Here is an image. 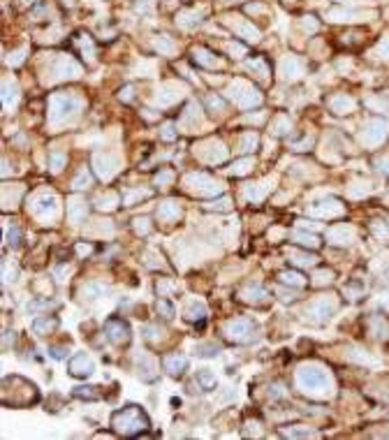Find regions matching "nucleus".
Listing matches in <instances>:
<instances>
[{"mask_svg":"<svg viewBox=\"0 0 389 440\" xmlns=\"http://www.w3.org/2000/svg\"><path fill=\"white\" fill-rule=\"evenodd\" d=\"M297 385L304 394L313 398H327L334 394V380L327 373V368H322L320 364H301L297 371Z\"/></svg>","mask_w":389,"mask_h":440,"instance_id":"f257e3e1","label":"nucleus"},{"mask_svg":"<svg viewBox=\"0 0 389 440\" xmlns=\"http://www.w3.org/2000/svg\"><path fill=\"white\" fill-rule=\"evenodd\" d=\"M40 401V389L35 382L21 375H7L3 380V403L12 408H28Z\"/></svg>","mask_w":389,"mask_h":440,"instance_id":"f03ea898","label":"nucleus"},{"mask_svg":"<svg viewBox=\"0 0 389 440\" xmlns=\"http://www.w3.org/2000/svg\"><path fill=\"white\" fill-rule=\"evenodd\" d=\"M111 426L120 435H139L151 426L149 415L139 405H125L123 410L111 415Z\"/></svg>","mask_w":389,"mask_h":440,"instance_id":"7ed1b4c3","label":"nucleus"},{"mask_svg":"<svg viewBox=\"0 0 389 440\" xmlns=\"http://www.w3.org/2000/svg\"><path fill=\"white\" fill-rule=\"evenodd\" d=\"M183 183H186V188L190 193L199 195V197H213V195L222 193V183L206 174H188Z\"/></svg>","mask_w":389,"mask_h":440,"instance_id":"20e7f679","label":"nucleus"},{"mask_svg":"<svg viewBox=\"0 0 389 440\" xmlns=\"http://www.w3.org/2000/svg\"><path fill=\"white\" fill-rule=\"evenodd\" d=\"M79 107H81V102H79L77 97L56 95L54 100H51V114H49V118H51V123H63V121H67V118H72L79 111Z\"/></svg>","mask_w":389,"mask_h":440,"instance_id":"39448f33","label":"nucleus"},{"mask_svg":"<svg viewBox=\"0 0 389 440\" xmlns=\"http://www.w3.org/2000/svg\"><path fill=\"white\" fill-rule=\"evenodd\" d=\"M30 211L35 213L37 218H42V220H49V218H56L58 213V197L51 193H40L33 197L30 202Z\"/></svg>","mask_w":389,"mask_h":440,"instance_id":"423d86ee","label":"nucleus"},{"mask_svg":"<svg viewBox=\"0 0 389 440\" xmlns=\"http://www.w3.org/2000/svg\"><path fill=\"white\" fill-rule=\"evenodd\" d=\"M225 336L229 338V341H234V343H248L252 338V334H255V325H252L250 320H232V322H227L225 325Z\"/></svg>","mask_w":389,"mask_h":440,"instance_id":"0eeeda50","label":"nucleus"},{"mask_svg":"<svg viewBox=\"0 0 389 440\" xmlns=\"http://www.w3.org/2000/svg\"><path fill=\"white\" fill-rule=\"evenodd\" d=\"M104 332H107V338L114 345H127L132 338L127 322H123L120 318H109L107 322H104Z\"/></svg>","mask_w":389,"mask_h":440,"instance_id":"6e6552de","label":"nucleus"},{"mask_svg":"<svg viewBox=\"0 0 389 440\" xmlns=\"http://www.w3.org/2000/svg\"><path fill=\"white\" fill-rule=\"evenodd\" d=\"M93 167L102 181H109L111 176L118 172V158L111 153H95L93 156Z\"/></svg>","mask_w":389,"mask_h":440,"instance_id":"1a4fd4ad","label":"nucleus"},{"mask_svg":"<svg viewBox=\"0 0 389 440\" xmlns=\"http://www.w3.org/2000/svg\"><path fill=\"white\" fill-rule=\"evenodd\" d=\"M389 134V125L384 121H371V123H366L364 130H361V141L368 146H377V144H382L384 139H387Z\"/></svg>","mask_w":389,"mask_h":440,"instance_id":"9d476101","label":"nucleus"},{"mask_svg":"<svg viewBox=\"0 0 389 440\" xmlns=\"http://www.w3.org/2000/svg\"><path fill=\"white\" fill-rule=\"evenodd\" d=\"M135 371L144 382H156L158 380V364L149 352H139L135 359Z\"/></svg>","mask_w":389,"mask_h":440,"instance_id":"9b49d317","label":"nucleus"},{"mask_svg":"<svg viewBox=\"0 0 389 440\" xmlns=\"http://www.w3.org/2000/svg\"><path fill=\"white\" fill-rule=\"evenodd\" d=\"M93 371H95V364H93V359L86 352L74 355L70 359V364H67V373L72 375V378H88Z\"/></svg>","mask_w":389,"mask_h":440,"instance_id":"f8f14e48","label":"nucleus"},{"mask_svg":"<svg viewBox=\"0 0 389 440\" xmlns=\"http://www.w3.org/2000/svg\"><path fill=\"white\" fill-rule=\"evenodd\" d=\"M197 153L202 160H206V163H222V160L227 158V149H225L222 141H218V139H209L206 144L199 146Z\"/></svg>","mask_w":389,"mask_h":440,"instance_id":"ddd939ff","label":"nucleus"},{"mask_svg":"<svg viewBox=\"0 0 389 440\" xmlns=\"http://www.w3.org/2000/svg\"><path fill=\"white\" fill-rule=\"evenodd\" d=\"M336 311V304L327 302V299H320V302H313L311 306L306 308V318L311 320V322H324V320H329L331 313Z\"/></svg>","mask_w":389,"mask_h":440,"instance_id":"4468645a","label":"nucleus"},{"mask_svg":"<svg viewBox=\"0 0 389 440\" xmlns=\"http://www.w3.org/2000/svg\"><path fill=\"white\" fill-rule=\"evenodd\" d=\"M86 213H88L86 199H81V197L67 199V220H70L72 225H81V223H84Z\"/></svg>","mask_w":389,"mask_h":440,"instance_id":"2eb2a0df","label":"nucleus"},{"mask_svg":"<svg viewBox=\"0 0 389 440\" xmlns=\"http://www.w3.org/2000/svg\"><path fill=\"white\" fill-rule=\"evenodd\" d=\"M311 213L313 216H320V218H336L343 213V204L338 199H327V202H317V204L311 206Z\"/></svg>","mask_w":389,"mask_h":440,"instance_id":"dca6fc26","label":"nucleus"},{"mask_svg":"<svg viewBox=\"0 0 389 440\" xmlns=\"http://www.w3.org/2000/svg\"><path fill=\"white\" fill-rule=\"evenodd\" d=\"M162 364H165V371H167L172 378H181L188 368V359L183 355H167L162 359Z\"/></svg>","mask_w":389,"mask_h":440,"instance_id":"f3484780","label":"nucleus"},{"mask_svg":"<svg viewBox=\"0 0 389 440\" xmlns=\"http://www.w3.org/2000/svg\"><path fill=\"white\" fill-rule=\"evenodd\" d=\"M327 239L336 246H347V243H352L354 239V229L352 227H345V225H338V227H331L327 232Z\"/></svg>","mask_w":389,"mask_h":440,"instance_id":"a211bd4d","label":"nucleus"},{"mask_svg":"<svg viewBox=\"0 0 389 440\" xmlns=\"http://www.w3.org/2000/svg\"><path fill=\"white\" fill-rule=\"evenodd\" d=\"M181 216V206L176 204V202H162L160 206H158V218H160L162 223H174V220H179Z\"/></svg>","mask_w":389,"mask_h":440,"instance_id":"6ab92c4d","label":"nucleus"},{"mask_svg":"<svg viewBox=\"0 0 389 440\" xmlns=\"http://www.w3.org/2000/svg\"><path fill=\"white\" fill-rule=\"evenodd\" d=\"M267 297H269V292L264 287H260V285H248V287L241 289V299L248 304H264Z\"/></svg>","mask_w":389,"mask_h":440,"instance_id":"aec40b11","label":"nucleus"},{"mask_svg":"<svg viewBox=\"0 0 389 440\" xmlns=\"http://www.w3.org/2000/svg\"><path fill=\"white\" fill-rule=\"evenodd\" d=\"M58 327V320L56 318H37V320H33V332L35 334H40V336H47V334H51Z\"/></svg>","mask_w":389,"mask_h":440,"instance_id":"412c9836","label":"nucleus"},{"mask_svg":"<svg viewBox=\"0 0 389 440\" xmlns=\"http://www.w3.org/2000/svg\"><path fill=\"white\" fill-rule=\"evenodd\" d=\"M274 186V181H262V183H252V186L245 188V197L252 199V202H260L264 195L269 193V188Z\"/></svg>","mask_w":389,"mask_h":440,"instance_id":"4be33fe9","label":"nucleus"},{"mask_svg":"<svg viewBox=\"0 0 389 440\" xmlns=\"http://www.w3.org/2000/svg\"><path fill=\"white\" fill-rule=\"evenodd\" d=\"M95 206L100 211H114L118 206V195L116 193H102L95 197Z\"/></svg>","mask_w":389,"mask_h":440,"instance_id":"5701e85b","label":"nucleus"},{"mask_svg":"<svg viewBox=\"0 0 389 440\" xmlns=\"http://www.w3.org/2000/svg\"><path fill=\"white\" fill-rule=\"evenodd\" d=\"M186 318L192 320V322H197V320L202 322V320L206 318V306H204L202 302H190L186 308Z\"/></svg>","mask_w":389,"mask_h":440,"instance_id":"b1692460","label":"nucleus"},{"mask_svg":"<svg viewBox=\"0 0 389 440\" xmlns=\"http://www.w3.org/2000/svg\"><path fill=\"white\" fill-rule=\"evenodd\" d=\"M197 385L202 387L204 392H211V389H216V375L211 373L209 368H202V371H197Z\"/></svg>","mask_w":389,"mask_h":440,"instance_id":"393cba45","label":"nucleus"},{"mask_svg":"<svg viewBox=\"0 0 389 440\" xmlns=\"http://www.w3.org/2000/svg\"><path fill=\"white\" fill-rule=\"evenodd\" d=\"M74 396L81 398V401H97L100 398V392H97V387L93 385H81V387H74Z\"/></svg>","mask_w":389,"mask_h":440,"instance_id":"a878e982","label":"nucleus"},{"mask_svg":"<svg viewBox=\"0 0 389 440\" xmlns=\"http://www.w3.org/2000/svg\"><path fill=\"white\" fill-rule=\"evenodd\" d=\"M290 262H294V264H299V266H313L317 264V257L315 255H308V253H297V250H290Z\"/></svg>","mask_w":389,"mask_h":440,"instance_id":"bb28decb","label":"nucleus"},{"mask_svg":"<svg viewBox=\"0 0 389 440\" xmlns=\"http://www.w3.org/2000/svg\"><path fill=\"white\" fill-rule=\"evenodd\" d=\"M292 241H297L299 246H304V248H317V246H320L317 236L315 234H306V232H294Z\"/></svg>","mask_w":389,"mask_h":440,"instance_id":"cd10ccee","label":"nucleus"},{"mask_svg":"<svg viewBox=\"0 0 389 440\" xmlns=\"http://www.w3.org/2000/svg\"><path fill=\"white\" fill-rule=\"evenodd\" d=\"M257 149V134L255 132H245L243 137L239 139V151L241 153H250Z\"/></svg>","mask_w":389,"mask_h":440,"instance_id":"c85d7f7f","label":"nucleus"},{"mask_svg":"<svg viewBox=\"0 0 389 440\" xmlns=\"http://www.w3.org/2000/svg\"><path fill=\"white\" fill-rule=\"evenodd\" d=\"M250 167H252V158H241V160H236V163L229 167V174L243 176V174H248V172H250Z\"/></svg>","mask_w":389,"mask_h":440,"instance_id":"c756f323","label":"nucleus"},{"mask_svg":"<svg viewBox=\"0 0 389 440\" xmlns=\"http://www.w3.org/2000/svg\"><path fill=\"white\" fill-rule=\"evenodd\" d=\"M278 278H281V283H288V285H294V287H301V285L306 283L304 276L297 271H281L278 273Z\"/></svg>","mask_w":389,"mask_h":440,"instance_id":"7c9ffc66","label":"nucleus"},{"mask_svg":"<svg viewBox=\"0 0 389 440\" xmlns=\"http://www.w3.org/2000/svg\"><path fill=\"white\" fill-rule=\"evenodd\" d=\"M81 295H88V299H97V297H104L107 295V287L100 283H88L84 289H81Z\"/></svg>","mask_w":389,"mask_h":440,"instance_id":"2f4dec72","label":"nucleus"},{"mask_svg":"<svg viewBox=\"0 0 389 440\" xmlns=\"http://www.w3.org/2000/svg\"><path fill=\"white\" fill-rule=\"evenodd\" d=\"M371 327H373V334L377 338H387L389 329H387V322L382 318H371Z\"/></svg>","mask_w":389,"mask_h":440,"instance_id":"473e14b6","label":"nucleus"},{"mask_svg":"<svg viewBox=\"0 0 389 440\" xmlns=\"http://www.w3.org/2000/svg\"><path fill=\"white\" fill-rule=\"evenodd\" d=\"M56 302L51 299H35V302L28 304V313H35V311H49V308H54Z\"/></svg>","mask_w":389,"mask_h":440,"instance_id":"72a5a7b5","label":"nucleus"},{"mask_svg":"<svg viewBox=\"0 0 389 440\" xmlns=\"http://www.w3.org/2000/svg\"><path fill=\"white\" fill-rule=\"evenodd\" d=\"M90 181H93V176H90L88 172H86V169H81V172H79V176L74 179L72 188H74V190H84V188H88V186H90Z\"/></svg>","mask_w":389,"mask_h":440,"instance_id":"f704fd0d","label":"nucleus"},{"mask_svg":"<svg viewBox=\"0 0 389 440\" xmlns=\"http://www.w3.org/2000/svg\"><path fill=\"white\" fill-rule=\"evenodd\" d=\"M206 209H211V211H229L232 209V202H229V197H220L218 202H206Z\"/></svg>","mask_w":389,"mask_h":440,"instance_id":"c9c22d12","label":"nucleus"},{"mask_svg":"<svg viewBox=\"0 0 389 440\" xmlns=\"http://www.w3.org/2000/svg\"><path fill=\"white\" fill-rule=\"evenodd\" d=\"M195 352H197L199 357H216L218 352H220V345H216V343L197 345V348H195Z\"/></svg>","mask_w":389,"mask_h":440,"instance_id":"e433bc0d","label":"nucleus"},{"mask_svg":"<svg viewBox=\"0 0 389 440\" xmlns=\"http://www.w3.org/2000/svg\"><path fill=\"white\" fill-rule=\"evenodd\" d=\"M158 313H162V318L165 320H172L174 315H176V311H174V306L167 302V299H158Z\"/></svg>","mask_w":389,"mask_h":440,"instance_id":"4c0bfd02","label":"nucleus"},{"mask_svg":"<svg viewBox=\"0 0 389 440\" xmlns=\"http://www.w3.org/2000/svg\"><path fill=\"white\" fill-rule=\"evenodd\" d=\"M331 280H334V273L331 271H315V276H313V285H317V287H322V285H329Z\"/></svg>","mask_w":389,"mask_h":440,"instance_id":"58836bf2","label":"nucleus"},{"mask_svg":"<svg viewBox=\"0 0 389 440\" xmlns=\"http://www.w3.org/2000/svg\"><path fill=\"white\" fill-rule=\"evenodd\" d=\"M283 435H290V438H308V435H317L313 428H285Z\"/></svg>","mask_w":389,"mask_h":440,"instance_id":"ea45409f","label":"nucleus"},{"mask_svg":"<svg viewBox=\"0 0 389 440\" xmlns=\"http://www.w3.org/2000/svg\"><path fill=\"white\" fill-rule=\"evenodd\" d=\"M67 163V158L63 156V153H51V158H49V165H51V172H60V169L65 167Z\"/></svg>","mask_w":389,"mask_h":440,"instance_id":"a19ab883","label":"nucleus"},{"mask_svg":"<svg viewBox=\"0 0 389 440\" xmlns=\"http://www.w3.org/2000/svg\"><path fill=\"white\" fill-rule=\"evenodd\" d=\"M7 243L12 248H17L19 243H21V229H19L17 225H14L12 229H7Z\"/></svg>","mask_w":389,"mask_h":440,"instance_id":"79ce46f5","label":"nucleus"},{"mask_svg":"<svg viewBox=\"0 0 389 440\" xmlns=\"http://www.w3.org/2000/svg\"><path fill=\"white\" fill-rule=\"evenodd\" d=\"M373 234L380 239L382 243H389V229L384 227V225H380V223H373Z\"/></svg>","mask_w":389,"mask_h":440,"instance_id":"37998d69","label":"nucleus"},{"mask_svg":"<svg viewBox=\"0 0 389 440\" xmlns=\"http://www.w3.org/2000/svg\"><path fill=\"white\" fill-rule=\"evenodd\" d=\"M149 190H135V193H125V197H123V202H125L127 206L135 204V199H142V197H149Z\"/></svg>","mask_w":389,"mask_h":440,"instance_id":"c03bdc74","label":"nucleus"},{"mask_svg":"<svg viewBox=\"0 0 389 440\" xmlns=\"http://www.w3.org/2000/svg\"><path fill=\"white\" fill-rule=\"evenodd\" d=\"M17 273H19V269L17 266H10V262H5L3 264V278H5V283H10V280H17Z\"/></svg>","mask_w":389,"mask_h":440,"instance_id":"a18cd8bd","label":"nucleus"},{"mask_svg":"<svg viewBox=\"0 0 389 440\" xmlns=\"http://www.w3.org/2000/svg\"><path fill=\"white\" fill-rule=\"evenodd\" d=\"M49 355L54 357V359H65V357L70 355V348H65V345H54V348H49Z\"/></svg>","mask_w":389,"mask_h":440,"instance_id":"49530a36","label":"nucleus"},{"mask_svg":"<svg viewBox=\"0 0 389 440\" xmlns=\"http://www.w3.org/2000/svg\"><path fill=\"white\" fill-rule=\"evenodd\" d=\"M135 229H137V234H149V229H151L149 218H137L135 220Z\"/></svg>","mask_w":389,"mask_h":440,"instance_id":"de8ad7c7","label":"nucleus"},{"mask_svg":"<svg viewBox=\"0 0 389 440\" xmlns=\"http://www.w3.org/2000/svg\"><path fill=\"white\" fill-rule=\"evenodd\" d=\"M174 174L172 172H160V174L156 176V183H160V186H165V183H172Z\"/></svg>","mask_w":389,"mask_h":440,"instance_id":"09e8293b","label":"nucleus"},{"mask_svg":"<svg viewBox=\"0 0 389 440\" xmlns=\"http://www.w3.org/2000/svg\"><path fill=\"white\" fill-rule=\"evenodd\" d=\"M176 137V130H174V125L169 123V125L162 127V139H167V141H172V139Z\"/></svg>","mask_w":389,"mask_h":440,"instance_id":"8fccbe9b","label":"nucleus"},{"mask_svg":"<svg viewBox=\"0 0 389 440\" xmlns=\"http://www.w3.org/2000/svg\"><path fill=\"white\" fill-rule=\"evenodd\" d=\"M144 334H146V338H151V341H156V338H160V336H162V332L158 329V327H146Z\"/></svg>","mask_w":389,"mask_h":440,"instance_id":"3c124183","label":"nucleus"},{"mask_svg":"<svg viewBox=\"0 0 389 440\" xmlns=\"http://www.w3.org/2000/svg\"><path fill=\"white\" fill-rule=\"evenodd\" d=\"M269 396H274V398H283V396H285V389H283V385L269 387Z\"/></svg>","mask_w":389,"mask_h":440,"instance_id":"603ef678","label":"nucleus"},{"mask_svg":"<svg viewBox=\"0 0 389 440\" xmlns=\"http://www.w3.org/2000/svg\"><path fill=\"white\" fill-rule=\"evenodd\" d=\"M375 165H377V169H380V172L389 174V160H387V158H382V160H375Z\"/></svg>","mask_w":389,"mask_h":440,"instance_id":"864d4df0","label":"nucleus"},{"mask_svg":"<svg viewBox=\"0 0 389 440\" xmlns=\"http://www.w3.org/2000/svg\"><path fill=\"white\" fill-rule=\"evenodd\" d=\"M281 299L283 302H294L297 295H294V292H288V289H281Z\"/></svg>","mask_w":389,"mask_h":440,"instance_id":"5fc2aeb1","label":"nucleus"},{"mask_svg":"<svg viewBox=\"0 0 389 440\" xmlns=\"http://www.w3.org/2000/svg\"><path fill=\"white\" fill-rule=\"evenodd\" d=\"M67 271H70V269H67V266H58V269H56V276L60 278V276H65ZM60 280H63V278H60Z\"/></svg>","mask_w":389,"mask_h":440,"instance_id":"6e6d98bb","label":"nucleus"},{"mask_svg":"<svg viewBox=\"0 0 389 440\" xmlns=\"http://www.w3.org/2000/svg\"><path fill=\"white\" fill-rule=\"evenodd\" d=\"M77 250H79V253H81V255H84V253H90V246H79Z\"/></svg>","mask_w":389,"mask_h":440,"instance_id":"4d7b16f0","label":"nucleus"}]
</instances>
